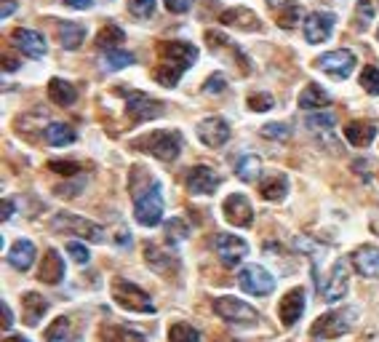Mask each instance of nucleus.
Returning <instances> with one entry per match:
<instances>
[{
  "mask_svg": "<svg viewBox=\"0 0 379 342\" xmlns=\"http://www.w3.org/2000/svg\"><path fill=\"white\" fill-rule=\"evenodd\" d=\"M334 121H337V118H334L331 112H315V115L307 118V129H310V131H329L331 126H334Z\"/></svg>",
  "mask_w": 379,
  "mask_h": 342,
  "instance_id": "nucleus-41",
  "label": "nucleus"
},
{
  "mask_svg": "<svg viewBox=\"0 0 379 342\" xmlns=\"http://www.w3.org/2000/svg\"><path fill=\"white\" fill-rule=\"evenodd\" d=\"M134 150H142L158 160H176L182 153V134L179 131H152L134 139Z\"/></svg>",
  "mask_w": 379,
  "mask_h": 342,
  "instance_id": "nucleus-1",
  "label": "nucleus"
},
{
  "mask_svg": "<svg viewBox=\"0 0 379 342\" xmlns=\"http://www.w3.org/2000/svg\"><path fill=\"white\" fill-rule=\"evenodd\" d=\"M259 134L265 136V139H272V142H281V139L291 136V126L289 123H267V126H262Z\"/></svg>",
  "mask_w": 379,
  "mask_h": 342,
  "instance_id": "nucleus-40",
  "label": "nucleus"
},
{
  "mask_svg": "<svg viewBox=\"0 0 379 342\" xmlns=\"http://www.w3.org/2000/svg\"><path fill=\"white\" fill-rule=\"evenodd\" d=\"M102 342H147L145 334L128 329L123 324H107L102 326Z\"/></svg>",
  "mask_w": 379,
  "mask_h": 342,
  "instance_id": "nucleus-31",
  "label": "nucleus"
},
{
  "mask_svg": "<svg viewBox=\"0 0 379 342\" xmlns=\"http://www.w3.org/2000/svg\"><path fill=\"white\" fill-rule=\"evenodd\" d=\"M67 254L73 256L78 265H86L88 259H91V254H88V246H83L80 241H70V244H67Z\"/></svg>",
  "mask_w": 379,
  "mask_h": 342,
  "instance_id": "nucleus-44",
  "label": "nucleus"
},
{
  "mask_svg": "<svg viewBox=\"0 0 379 342\" xmlns=\"http://www.w3.org/2000/svg\"><path fill=\"white\" fill-rule=\"evenodd\" d=\"M16 67H19V61L16 59H6V70H8V73H13Z\"/></svg>",
  "mask_w": 379,
  "mask_h": 342,
  "instance_id": "nucleus-54",
  "label": "nucleus"
},
{
  "mask_svg": "<svg viewBox=\"0 0 379 342\" xmlns=\"http://www.w3.org/2000/svg\"><path fill=\"white\" fill-rule=\"evenodd\" d=\"M377 123L371 121H350L344 126V139L353 147H368L377 136Z\"/></svg>",
  "mask_w": 379,
  "mask_h": 342,
  "instance_id": "nucleus-24",
  "label": "nucleus"
},
{
  "mask_svg": "<svg viewBox=\"0 0 379 342\" xmlns=\"http://www.w3.org/2000/svg\"><path fill=\"white\" fill-rule=\"evenodd\" d=\"M214 249H217V256L224 262V268L241 265L246 259V254H248V244H246L243 238H238V235H230V232H217Z\"/></svg>",
  "mask_w": 379,
  "mask_h": 342,
  "instance_id": "nucleus-12",
  "label": "nucleus"
},
{
  "mask_svg": "<svg viewBox=\"0 0 379 342\" xmlns=\"http://www.w3.org/2000/svg\"><path fill=\"white\" fill-rule=\"evenodd\" d=\"M11 214H13V201L6 198V201H3V220H11Z\"/></svg>",
  "mask_w": 379,
  "mask_h": 342,
  "instance_id": "nucleus-53",
  "label": "nucleus"
},
{
  "mask_svg": "<svg viewBox=\"0 0 379 342\" xmlns=\"http://www.w3.org/2000/svg\"><path fill=\"white\" fill-rule=\"evenodd\" d=\"M13 11H16V3H13V0H6V3L0 6V19H8Z\"/></svg>",
  "mask_w": 379,
  "mask_h": 342,
  "instance_id": "nucleus-51",
  "label": "nucleus"
},
{
  "mask_svg": "<svg viewBox=\"0 0 379 342\" xmlns=\"http://www.w3.org/2000/svg\"><path fill=\"white\" fill-rule=\"evenodd\" d=\"M123 40H126V35H123L121 27L107 25V27H102V33L97 35V46L99 49H104V51H110V49H118Z\"/></svg>",
  "mask_w": 379,
  "mask_h": 342,
  "instance_id": "nucleus-35",
  "label": "nucleus"
},
{
  "mask_svg": "<svg viewBox=\"0 0 379 342\" xmlns=\"http://www.w3.org/2000/svg\"><path fill=\"white\" fill-rule=\"evenodd\" d=\"M35 254H37L35 244L27 241V238H19V241H13V246L8 249L6 262H8L13 270H30L32 268V262H35Z\"/></svg>",
  "mask_w": 379,
  "mask_h": 342,
  "instance_id": "nucleus-23",
  "label": "nucleus"
},
{
  "mask_svg": "<svg viewBox=\"0 0 379 342\" xmlns=\"http://www.w3.org/2000/svg\"><path fill=\"white\" fill-rule=\"evenodd\" d=\"M6 342H30V340H27V337H16V334H13V337H8Z\"/></svg>",
  "mask_w": 379,
  "mask_h": 342,
  "instance_id": "nucleus-55",
  "label": "nucleus"
},
{
  "mask_svg": "<svg viewBox=\"0 0 379 342\" xmlns=\"http://www.w3.org/2000/svg\"><path fill=\"white\" fill-rule=\"evenodd\" d=\"M187 235H190V228H187L184 220L174 217V220L166 222V241H169V244H182Z\"/></svg>",
  "mask_w": 379,
  "mask_h": 342,
  "instance_id": "nucleus-38",
  "label": "nucleus"
},
{
  "mask_svg": "<svg viewBox=\"0 0 379 342\" xmlns=\"http://www.w3.org/2000/svg\"><path fill=\"white\" fill-rule=\"evenodd\" d=\"M235 174H238L241 182H257V177L262 174V160H259V155H251V153L241 155V158L235 160Z\"/></svg>",
  "mask_w": 379,
  "mask_h": 342,
  "instance_id": "nucleus-32",
  "label": "nucleus"
},
{
  "mask_svg": "<svg viewBox=\"0 0 379 342\" xmlns=\"http://www.w3.org/2000/svg\"><path fill=\"white\" fill-rule=\"evenodd\" d=\"M334 25H337V16L331 11H315L307 13L305 22H302V30H305V40L318 46V43H326L334 33Z\"/></svg>",
  "mask_w": 379,
  "mask_h": 342,
  "instance_id": "nucleus-13",
  "label": "nucleus"
},
{
  "mask_svg": "<svg viewBox=\"0 0 379 342\" xmlns=\"http://www.w3.org/2000/svg\"><path fill=\"white\" fill-rule=\"evenodd\" d=\"M219 22L227 27H238L243 33H257L262 30V22L257 19V13L251 8H227L224 13H219Z\"/></svg>",
  "mask_w": 379,
  "mask_h": 342,
  "instance_id": "nucleus-21",
  "label": "nucleus"
},
{
  "mask_svg": "<svg viewBox=\"0 0 379 342\" xmlns=\"http://www.w3.org/2000/svg\"><path fill=\"white\" fill-rule=\"evenodd\" d=\"M377 37H379V35H377Z\"/></svg>",
  "mask_w": 379,
  "mask_h": 342,
  "instance_id": "nucleus-57",
  "label": "nucleus"
},
{
  "mask_svg": "<svg viewBox=\"0 0 379 342\" xmlns=\"http://www.w3.org/2000/svg\"><path fill=\"white\" fill-rule=\"evenodd\" d=\"M224 88H227V81H224V75L222 73L208 75V81L203 83V91H206V94H222Z\"/></svg>",
  "mask_w": 379,
  "mask_h": 342,
  "instance_id": "nucleus-45",
  "label": "nucleus"
},
{
  "mask_svg": "<svg viewBox=\"0 0 379 342\" xmlns=\"http://www.w3.org/2000/svg\"><path fill=\"white\" fill-rule=\"evenodd\" d=\"M134 61H136V57L131 51L110 49V51H104V57H102V67L115 73V70H123V67H128V64H134Z\"/></svg>",
  "mask_w": 379,
  "mask_h": 342,
  "instance_id": "nucleus-33",
  "label": "nucleus"
},
{
  "mask_svg": "<svg viewBox=\"0 0 379 342\" xmlns=\"http://www.w3.org/2000/svg\"><path fill=\"white\" fill-rule=\"evenodd\" d=\"M126 112H128L131 123H145V121H152V118L163 115V105H160L158 99L147 97L145 91L131 88V91L126 94Z\"/></svg>",
  "mask_w": 379,
  "mask_h": 342,
  "instance_id": "nucleus-9",
  "label": "nucleus"
},
{
  "mask_svg": "<svg viewBox=\"0 0 379 342\" xmlns=\"http://www.w3.org/2000/svg\"><path fill=\"white\" fill-rule=\"evenodd\" d=\"M64 259L56 249H46V256H43V262H40V273H37V278L43 283H51V286H56V283L64 281Z\"/></svg>",
  "mask_w": 379,
  "mask_h": 342,
  "instance_id": "nucleus-20",
  "label": "nucleus"
},
{
  "mask_svg": "<svg viewBox=\"0 0 379 342\" xmlns=\"http://www.w3.org/2000/svg\"><path fill=\"white\" fill-rule=\"evenodd\" d=\"M233 342H238V340H233Z\"/></svg>",
  "mask_w": 379,
  "mask_h": 342,
  "instance_id": "nucleus-56",
  "label": "nucleus"
},
{
  "mask_svg": "<svg viewBox=\"0 0 379 342\" xmlns=\"http://www.w3.org/2000/svg\"><path fill=\"white\" fill-rule=\"evenodd\" d=\"M184 184L193 196H214L217 187L222 184L219 174L211 169V166H193L184 177Z\"/></svg>",
  "mask_w": 379,
  "mask_h": 342,
  "instance_id": "nucleus-15",
  "label": "nucleus"
},
{
  "mask_svg": "<svg viewBox=\"0 0 379 342\" xmlns=\"http://www.w3.org/2000/svg\"><path fill=\"white\" fill-rule=\"evenodd\" d=\"M49 300L37 292H25L22 294V313H25V324L27 326H37L43 316L49 313Z\"/></svg>",
  "mask_w": 379,
  "mask_h": 342,
  "instance_id": "nucleus-22",
  "label": "nucleus"
},
{
  "mask_svg": "<svg viewBox=\"0 0 379 342\" xmlns=\"http://www.w3.org/2000/svg\"><path fill=\"white\" fill-rule=\"evenodd\" d=\"M193 3H195V0H163V6L172 13H187L193 8Z\"/></svg>",
  "mask_w": 379,
  "mask_h": 342,
  "instance_id": "nucleus-48",
  "label": "nucleus"
},
{
  "mask_svg": "<svg viewBox=\"0 0 379 342\" xmlns=\"http://www.w3.org/2000/svg\"><path fill=\"white\" fill-rule=\"evenodd\" d=\"M355 316H358L355 307H347V310H331V313H326V316L315 318V324H313L310 334H313L315 340H334V337H342L344 331H350Z\"/></svg>",
  "mask_w": 379,
  "mask_h": 342,
  "instance_id": "nucleus-5",
  "label": "nucleus"
},
{
  "mask_svg": "<svg viewBox=\"0 0 379 342\" xmlns=\"http://www.w3.org/2000/svg\"><path fill=\"white\" fill-rule=\"evenodd\" d=\"M169 342H203V337H200V331L195 326L179 321V324L169 326Z\"/></svg>",
  "mask_w": 379,
  "mask_h": 342,
  "instance_id": "nucleus-36",
  "label": "nucleus"
},
{
  "mask_svg": "<svg viewBox=\"0 0 379 342\" xmlns=\"http://www.w3.org/2000/svg\"><path fill=\"white\" fill-rule=\"evenodd\" d=\"M110 294H112V300H115V305H121L123 310L145 313V316H152V313H155V302H152V297H150L142 286L126 281V278H112Z\"/></svg>",
  "mask_w": 379,
  "mask_h": 342,
  "instance_id": "nucleus-2",
  "label": "nucleus"
},
{
  "mask_svg": "<svg viewBox=\"0 0 379 342\" xmlns=\"http://www.w3.org/2000/svg\"><path fill=\"white\" fill-rule=\"evenodd\" d=\"M158 57L160 64H169L179 73H187L198 61V49L184 40H163V43H158Z\"/></svg>",
  "mask_w": 379,
  "mask_h": 342,
  "instance_id": "nucleus-6",
  "label": "nucleus"
},
{
  "mask_svg": "<svg viewBox=\"0 0 379 342\" xmlns=\"http://www.w3.org/2000/svg\"><path fill=\"white\" fill-rule=\"evenodd\" d=\"M222 214L235 228H251L254 225V206H251V201L243 193H233V196L224 198Z\"/></svg>",
  "mask_w": 379,
  "mask_h": 342,
  "instance_id": "nucleus-14",
  "label": "nucleus"
},
{
  "mask_svg": "<svg viewBox=\"0 0 379 342\" xmlns=\"http://www.w3.org/2000/svg\"><path fill=\"white\" fill-rule=\"evenodd\" d=\"M299 19H302V11H299L296 6H294V8H286V11L278 13V25L286 27V30H291V27L296 25V22H299Z\"/></svg>",
  "mask_w": 379,
  "mask_h": 342,
  "instance_id": "nucleus-46",
  "label": "nucleus"
},
{
  "mask_svg": "<svg viewBox=\"0 0 379 342\" xmlns=\"http://www.w3.org/2000/svg\"><path fill=\"white\" fill-rule=\"evenodd\" d=\"M361 86L366 88V94L379 97V70L374 64H366V67L361 70Z\"/></svg>",
  "mask_w": 379,
  "mask_h": 342,
  "instance_id": "nucleus-39",
  "label": "nucleus"
},
{
  "mask_svg": "<svg viewBox=\"0 0 379 342\" xmlns=\"http://www.w3.org/2000/svg\"><path fill=\"white\" fill-rule=\"evenodd\" d=\"M214 313L224 318L227 324H238V326H254L262 324L257 307H251L248 302L238 300V297H217L214 300Z\"/></svg>",
  "mask_w": 379,
  "mask_h": 342,
  "instance_id": "nucleus-4",
  "label": "nucleus"
},
{
  "mask_svg": "<svg viewBox=\"0 0 379 342\" xmlns=\"http://www.w3.org/2000/svg\"><path fill=\"white\" fill-rule=\"evenodd\" d=\"M163 193H160V184L152 179L147 184L145 193H136L134 201V220L142 225V228H155L163 220Z\"/></svg>",
  "mask_w": 379,
  "mask_h": 342,
  "instance_id": "nucleus-3",
  "label": "nucleus"
},
{
  "mask_svg": "<svg viewBox=\"0 0 379 342\" xmlns=\"http://www.w3.org/2000/svg\"><path fill=\"white\" fill-rule=\"evenodd\" d=\"M238 283L246 294L251 297H267V294L275 292V278L267 268L262 265H246L241 273H238Z\"/></svg>",
  "mask_w": 379,
  "mask_h": 342,
  "instance_id": "nucleus-8",
  "label": "nucleus"
},
{
  "mask_svg": "<svg viewBox=\"0 0 379 342\" xmlns=\"http://www.w3.org/2000/svg\"><path fill=\"white\" fill-rule=\"evenodd\" d=\"M155 8H158V0H128V13L139 19V22H147L155 16Z\"/></svg>",
  "mask_w": 379,
  "mask_h": 342,
  "instance_id": "nucleus-37",
  "label": "nucleus"
},
{
  "mask_svg": "<svg viewBox=\"0 0 379 342\" xmlns=\"http://www.w3.org/2000/svg\"><path fill=\"white\" fill-rule=\"evenodd\" d=\"M347 289H350L347 262H344V259H337V262H334V268H331V273H329V278H326V283L320 286V297H323L326 302H339V300H344Z\"/></svg>",
  "mask_w": 379,
  "mask_h": 342,
  "instance_id": "nucleus-16",
  "label": "nucleus"
},
{
  "mask_svg": "<svg viewBox=\"0 0 379 342\" xmlns=\"http://www.w3.org/2000/svg\"><path fill=\"white\" fill-rule=\"evenodd\" d=\"M49 169L59 171V174H67V177H73V174H78V171H80V166H78V163H67V160H51Z\"/></svg>",
  "mask_w": 379,
  "mask_h": 342,
  "instance_id": "nucleus-47",
  "label": "nucleus"
},
{
  "mask_svg": "<svg viewBox=\"0 0 379 342\" xmlns=\"http://www.w3.org/2000/svg\"><path fill=\"white\" fill-rule=\"evenodd\" d=\"M272 97L270 94H251L248 97V110H254V112H267L272 110Z\"/></svg>",
  "mask_w": 379,
  "mask_h": 342,
  "instance_id": "nucleus-42",
  "label": "nucleus"
},
{
  "mask_svg": "<svg viewBox=\"0 0 379 342\" xmlns=\"http://www.w3.org/2000/svg\"><path fill=\"white\" fill-rule=\"evenodd\" d=\"M61 3L70 8H91L94 6V0H61Z\"/></svg>",
  "mask_w": 379,
  "mask_h": 342,
  "instance_id": "nucleus-52",
  "label": "nucleus"
},
{
  "mask_svg": "<svg viewBox=\"0 0 379 342\" xmlns=\"http://www.w3.org/2000/svg\"><path fill=\"white\" fill-rule=\"evenodd\" d=\"M43 136H46V142H49L51 147H67L78 139L75 129L73 126H67V123H49L46 131H43Z\"/></svg>",
  "mask_w": 379,
  "mask_h": 342,
  "instance_id": "nucleus-29",
  "label": "nucleus"
},
{
  "mask_svg": "<svg viewBox=\"0 0 379 342\" xmlns=\"http://www.w3.org/2000/svg\"><path fill=\"white\" fill-rule=\"evenodd\" d=\"M11 43L22 51L25 57H30V59H43V57H46V51H49L46 37L40 35V33H35V30H25V27L13 30Z\"/></svg>",
  "mask_w": 379,
  "mask_h": 342,
  "instance_id": "nucleus-17",
  "label": "nucleus"
},
{
  "mask_svg": "<svg viewBox=\"0 0 379 342\" xmlns=\"http://www.w3.org/2000/svg\"><path fill=\"white\" fill-rule=\"evenodd\" d=\"M331 105V97L326 94V88L318 83H307L299 94V107L302 110H323Z\"/></svg>",
  "mask_w": 379,
  "mask_h": 342,
  "instance_id": "nucleus-26",
  "label": "nucleus"
},
{
  "mask_svg": "<svg viewBox=\"0 0 379 342\" xmlns=\"http://www.w3.org/2000/svg\"><path fill=\"white\" fill-rule=\"evenodd\" d=\"M355 13H358V27L363 30V27L371 25V19H374V6H371L368 0H358V6H355Z\"/></svg>",
  "mask_w": 379,
  "mask_h": 342,
  "instance_id": "nucleus-43",
  "label": "nucleus"
},
{
  "mask_svg": "<svg viewBox=\"0 0 379 342\" xmlns=\"http://www.w3.org/2000/svg\"><path fill=\"white\" fill-rule=\"evenodd\" d=\"M54 230L61 232H73V235H80V238H88V241H104V230L99 228L97 222L86 220V217H78V214H70V211H59L54 220Z\"/></svg>",
  "mask_w": 379,
  "mask_h": 342,
  "instance_id": "nucleus-7",
  "label": "nucleus"
},
{
  "mask_svg": "<svg viewBox=\"0 0 379 342\" xmlns=\"http://www.w3.org/2000/svg\"><path fill=\"white\" fill-rule=\"evenodd\" d=\"M195 131H198V139H200L206 147H211V150L224 147L227 142H230V136H233V131H230V123L224 121V118H219V115L203 118V121L198 123Z\"/></svg>",
  "mask_w": 379,
  "mask_h": 342,
  "instance_id": "nucleus-11",
  "label": "nucleus"
},
{
  "mask_svg": "<svg viewBox=\"0 0 379 342\" xmlns=\"http://www.w3.org/2000/svg\"><path fill=\"white\" fill-rule=\"evenodd\" d=\"M46 342H83L80 334H75L73 331V324H70V318H56L54 324L49 326L46 331Z\"/></svg>",
  "mask_w": 379,
  "mask_h": 342,
  "instance_id": "nucleus-30",
  "label": "nucleus"
},
{
  "mask_svg": "<svg viewBox=\"0 0 379 342\" xmlns=\"http://www.w3.org/2000/svg\"><path fill=\"white\" fill-rule=\"evenodd\" d=\"M145 259H147V265L152 270H158V273H172V268H174L172 256L163 254L158 246H152V244L145 246Z\"/></svg>",
  "mask_w": 379,
  "mask_h": 342,
  "instance_id": "nucleus-34",
  "label": "nucleus"
},
{
  "mask_svg": "<svg viewBox=\"0 0 379 342\" xmlns=\"http://www.w3.org/2000/svg\"><path fill=\"white\" fill-rule=\"evenodd\" d=\"M289 193V177L286 174H270L267 179L259 182V196L265 201H283Z\"/></svg>",
  "mask_w": 379,
  "mask_h": 342,
  "instance_id": "nucleus-27",
  "label": "nucleus"
},
{
  "mask_svg": "<svg viewBox=\"0 0 379 342\" xmlns=\"http://www.w3.org/2000/svg\"><path fill=\"white\" fill-rule=\"evenodd\" d=\"M0 316H3V329H11V324H13V316H11V307L6 305H0Z\"/></svg>",
  "mask_w": 379,
  "mask_h": 342,
  "instance_id": "nucleus-50",
  "label": "nucleus"
},
{
  "mask_svg": "<svg viewBox=\"0 0 379 342\" xmlns=\"http://www.w3.org/2000/svg\"><path fill=\"white\" fill-rule=\"evenodd\" d=\"M49 99L59 107H73L78 102V88L73 83H67L64 78H51L49 81Z\"/></svg>",
  "mask_w": 379,
  "mask_h": 342,
  "instance_id": "nucleus-25",
  "label": "nucleus"
},
{
  "mask_svg": "<svg viewBox=\"0 0 379 342\" xmlns=\"http://www.w3.org/2000/svg\"><path fill=\"white\" fill-rule=\"evenodd\" d=\"M83 40H86V27L78 25V22H61L59 25V43L61 49L67 51H75L83 46Z\"/></svg>",
  "mask_w": 379,
  "mask_h": 342,
  "instance_id": "nucleus-28",
  "label": "nucleus"
},
{
  "mask_svg": "<svg viewBox=\"0 0 379 342\" xmlns=\"http://www.w3.org/2000/svg\"><path fill=\"white\" fill-rule=\"evenodd\" d=\"M305 313V289L296 286L291 292H286L281 297V305H278V318H281L283 326H294Z\"/></svg>",
  "mask_w": 379,
  "mask_h": 342,
  "instance_id": "nucleus-18",
  "label": "nucleus"
},
{
  "mask_svg": "<svg viewBox=\"0 0 379 342\" xmlns=\"http://www.w3.org/2000/svg\"><path fill=\"white\" fill-rule=\"evenodd\" d=\"M353 268L363 276V278H379V249L377 246H361L355 249L350 256Z\"/></svg>",
  "mask_w": 379,
  "mask_h": 342,
  "instance_id": "nucleus-19",
  "label": "nucleus"
},
{
  "mask_svg": "<svg viewBox=\"0 0 379 342\" xmlns=\"http://www.w3.org/2000/svg\"><path fill=\"white\" fill-rule=\"evenodd\" d=\"M315 64H318L329 78H334V81H344V78H350L355 70V54L347 49H337V51L323 54Z\"/></svg>",
  "mask_w": 379,
  "mask_h": 342,
  "instance_id": "nucleus-10",
  "label": "nucleus"
},
{
  "mask_svg": "<svg viewBox=\"0 0 379 342\" xmlns=\"http://www.w3.org/2000/svg\"><path fill=\"white\" fill-rule=\"evenodd\" d=\"M267 6L272 11H286V8H294L296 0H267Z\"/></svg>",
  "mask_w": 379,
  "mask_h": 342,
  "instance_id": "nucleus-49",
  "label": "nucleus"
}]
</instances>
